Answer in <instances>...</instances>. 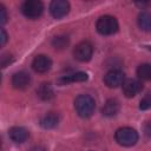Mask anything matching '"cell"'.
Listing matches in <instances>:
<instances>
[{
    "mask_svg": "<svg viewBox=\"0 0 151 151\" xmlns=\"http://www.w3.org/2000/svg\"><path fill=\"white\" fill-rule=\"evenodd\" d=\"M6 41H7V34H6L5 29L1 28V46H4L6 44Z\"/></svg>",
    "mask_w": 151,
    "mask_h": 151,
    "instance_id": "44dd1931",
    "label": "cell"
},
{
    "mask_svg": "<svg viewBox=\"0 0 151 151\" xmlns=\"http://www.w3.org/2000/svg\"><path fill=\"white\" fill-rule=\"evenodd\" d=\"M118 21L112 15H103L97 20L96 28L103 35H111L118 31Z\"/></svg>",
    "mask_w": 151,
    "mask_h": 151,
    "instance_id": "3957f363",
    "label": "cell"
},
{
    "mask_svg": "<svg viewBox=\"0 0 151 151\" xmlns=\"http://www.w3.org/2000/svg\"><path fill=\"white\" fill-rule=\"evenodd\" d=\"M31 84V76L25 71H19L12 77V85L17 90H25Z\"/></svg>",
    "mask_w": 151,
    "mask_h": 151,
    "instance_id": "9c48e42d",
    "label": "cell"
},
{
    "mask_svg": "<svg viewBox=\"0 0 151 151\" xmlns=\"http://www.w3.org/2000/svg\"><path fill=\"white\" fill-rule=\"evenodd\" d=\"M6 20H7V12H6V8H5L2 5H0V22H1V25H4V24L6 22Z\"/></svg>",
    "mask_w": 151,
    "mask_h": 151,
    "instance_id": "ffe728a7",
    "label": "cell"
},
{
    "mask_svg": "<svg viewBox=\"0 0 151 151\" xmlns=\"http://www.w3.org/2000/svg\"><path fill=\"white\" fill-rule=\"evenodd\" d=\"M87 78H88L87 77V73H85V72H76V73H72V74L61 77L58 80V83L60 85H65V84L74 83V81H86Z\"/></svg>",
    "mask_w": 151,
    "mask_h": 151,
    "instance_id": "5bb4252c",
    "label": "cell"
},
{
    "mask_svg": "<svg viewBox=\"0 0 151 151\" xmlns=\"http://www.w3.org/2000/svg\"><path fill=\"white\" fill-rule=\"evenodd\" d=\"M139 109L140 110H149V109H151V92L146 93L142 98V100L139 103Z\"/></svg>",
    "mask_w": 151,
    "mask_h": 151,
    "instance_id": "d6986e66",
    "label": "cell"
},
{
    "mask_svg": "<svg viewBox=\"0 0 151 151\" xmlns=\"http://www.w3.org/2000/svg\"><path fill=\"white\" fill-rule=\"evenodd\" d=\"M138 26L145 32H151V12L144 11L138 15Z\"/></svg>",
    "mask_w": 151,
    "mask_h": 151,
    "instance_id": "9a60e30c",
    "label": "cell"
},
{
    "mask_svg": "<svg viewBox=\"0 0 151 151\" xmlns=\"http://www.w3.org/2000/svg\"><path fill=\"white\" fill-rule=\"evenodd\" d=\"M74 109L79 117L90 118L96 109V101L90 94H79L74 100Z\"/></svg>",
    "mask_w": 151,
    "mask_h": 151,
    "instance_id": "6da1fadb",
    "label": "cell"
},
{
    "mask_svg": "<svg viewBox=\"0 0 151 151\" xmlns=\"http://www.w3.org/2000/svg\"><path fill=\"white\" fill-rule=\"evenodd\" d=\"M9 138L15 142V143H24L27 140L28 136H29V132L27 129L22 127V126H14L12 129H9Z\"/></svg>",
    "mask_w": 151,
    "mask_h": 151,
    "instance_id": "8fae6325",
    "label": "cell"
},
{
    "mask_svg": "<svg viewBox=\"0 0 151 151\" xmlns=\"http://www.w3.org/2000/svg\"><path fill=\"white\" fill-rule=\"evenodd\" d=\"M119 109H120V105L117 99H109L104 104L101 109V113L106 117H113L119 112Z\"/></svg>",
    "mask_w": 151,
    "mask_h": 151,
    "instance_id": "7c38bea8",
    "label": "cell"
},
{
    "mask_svg": "<svg viewBox=\"0 0 151 151\" xmlns=\"http://www.w3.org/2000/svg\"><path fill=\"white\" fill-rule=\"evenodd\" d=\"M22 14L28 19H37L44 12V5L39 0H27L21 5Z\"/></svg>",
    "mask_w": 151,
    "mask_h": 151,
    "instance_id": "277c9868",
    "label": "cell"
},
{
    "mask_svg": "<svg viewBox=\"0 0 151 151\" xmlns=\"http://www.w3.org/2000/svg\"><path fill=\"white\" fill-rule=\"evenodd\" d=\"M93 54V47L91 45V42L88 41H81L79 44L76 45V47L73 48V55L78 61L81 63H86L91 59Z\"/></svg>",
    "mask_w": 151,
    "mask_h": 151,
    "instance_id": "5b68a950",
    "label": "cell"
},
{
    "mask_svg": "<svg viewBox=\"0 0 151 151\" xmlns=\"http://www.w3.org/2000/svg\"><path fill=\"white\" fill-rule=\"evenodd\" d=\"M145 131H146V133H147V134H150V136H151V122H150V123L146 125Z\"/></svg>",
    "mask_w": 151,
    "mask_h": 151,
    "instance_id": "603a6c76",
    "label": "cell"
},
{
    "mask_svg": "<svg viewBox=\"0 0 151 151\" xmlns=\"http://www.w3.org/2000/svg\"><path fill=\"white\" fill-rule=\"evenodd\" d=\"M52 44H53V46H54L55 48H64V47L68 44V39H67V37H65V35L55 37V38L53 39Z\"/></svg>",
    "mask_w": 151,
    "mask_h": 151,
    "instance_id": "ac0fdd59",
    "label": "cell"
},
{
    "mask_svg": "<svg viewBox=\"0 0 151 151\" xmlns=\"http://www.w3.org/2000/svg\"><path fill=\"white\" fill-rule=\"evenodd\" d=\"M51 66H52V60L47 55H45V54L37 55L33 59V61H32V67L38 73H45V72H47L51 68Z\"/></svg>",
    "mask_w": 151,
    "mask_h": 151,
    "instance_id": "30bf717a",
    "label": "cell"
},
{
    "mask_svg": "<svg viewBox=\"0 0 151 151\" xmlns=\"http://www.w3.org/2000/svg\"><path fill=\"white\" fill-rule=\"evenodd\" d=\"M59 123V117L57 113L54 112H50L47 114H45L41 119H40V125L41 127L48 130V129H54Z\"/></svg>",
    "mask_w": 151,
    "mask_h": 151,
    "instance_id": "4fadbf2b",
    "label": "cell"
},
{
    "mask_svg": "<svg viewBox=\"0 0 151 151\" xmlns=\"http://www.w3.org/2000/svg\"><path fill=\"white\" fill-rule=\"evenodd\" d=\"M125 81V74L120 70H111L104 76V83L110 88H116Z\"/></svg>",
    "mask_w": 151,
    "mask_h": 151,
    "instance_id": "8992f818",
    "label": "cell"
},
{
    "mask_svg": "<svg viewBox=\"0 0 151 151\" xmlns=\"http://www.w3.org/2000/svg\"><path fill=\"white\" fill-rule=\"evenodd\" d=\"M114 138H116V142L122 146H132L138 140V133L134 129L125 126L116 131Z\"/></svg>",
    "mask_w": 151,
    "mask_h": 151,
    "instance_id": "7a4b0ae2",
    "label": "cell"
},
{
    "mask_svg": "<svg viewBox=\"0 0 151 151\" xmlns=\"http://www.w3.org/2000/svg\"><path fill=\"white\" fill-rule=\"evenodd\" d=\"M137 76L142 80H151V64H142L137 68Z\"/></svg>",
    "mask_w": 151,
    "mask_h": 151,
    "instance_id": "e0dca14e",
    "label": "cell"
},
{
    "mask_svg": "<svg viewBox=\"0 0 151 151\" xmlns=\"http://www.w3.org/2000/svg\"><path fill=\"white\" fill-rule=\"evenodd\" d=\"M31 151H47V150H46V149H44L42 146H34Z\"/></svg>",
    "mask_w": 151,
    "mask_h": 151,
    "instance_id": "7402d4cb",
    "label": "cell"
},
{
    "mask_svg": "<svg viewBox=\"0 0 151 151\" xmlns=\"http://www.w3.org/2000/svg\"><path fill=\"white\" fill-rule=\"evenodd\" d=\"M70 11V4L66 0H54L50 5V12L51 15L54 19H61L65 15H67Z\"/></svg>",
    "mask_w": 151,
    "mask_h": 151,
    "instance_id": "52a82bcc",
    "label": "cell"
},
{
    "mask_svg": "<svg viewBox=\"0 0 151 151\" xmlns=\"http://www.w3.org/2000/svg\"><path fill=\"white\" fill-rule=\"evenodd\" d=\"M37 94L41 100H50L53 97V88L50 83H42L37 88Z\"/></svg>",
    "mask_w": 151,
    "mask_h": 151,
    "instance_id": "2e32d148",
    "label": "cell"
},
{
    "mask_svg": "<svg viewBox=\"0 0 151 151\" xmlns=\"http://www.w3.org/2000/svg\"><path fill=\"white\" fill-rule=\"evenodd\" d=\"M122 88H123V93L125 94V97L132 98L143 90V84L140 80H137V79H126L123 83Z\"/></svg>",
    "mask_w": 151,
    "mask_h": 151,
    "instance_id": "ba28073f",
    "label": "cell"
}]
</instances>
